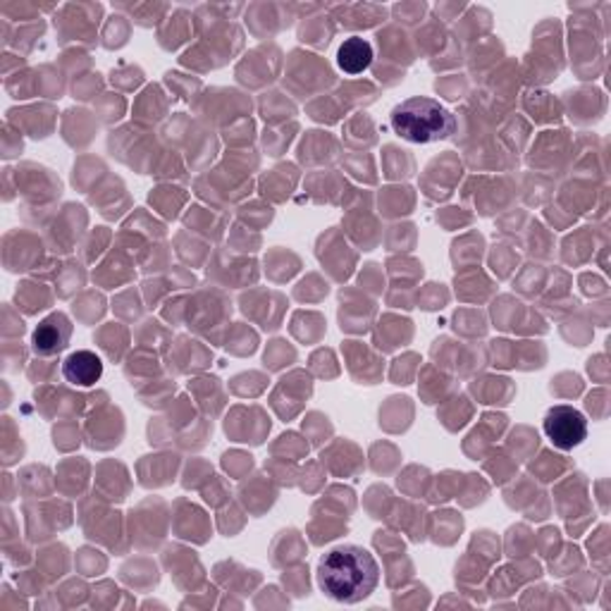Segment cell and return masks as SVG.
<instances>
[{"label": "cell", "instance_id": "cell-1", "mask_svg": "<svg viewBox=\"0 0 611 611\" xmlns=\"http://www.w3.org/2000/svg\"><path fill=\"white\" fill-rule=\"evenodd\" d=\"M380 583L375 556L359 544L333 547L318 564V585L335 602L356 604L373 595Z\"/></svg>", "mask_w": 611, "mask_h": 611}, {"label": "cell", "instance_id": "cell-2", "mask_svg": "<svg viewBox=\"0 0 611 611\" xmlns=\"http://www.w3.org/2000/svg\"><path fill=\"white\" fill-rule=\"evenodd\" d=\"M390 124L397 136L411 144H432L456 132V118L440 100L428 96L406 98L392 110Z\"/></svg>", "mask_w": 611, "mask_h": 611}, {"label": "cell", "instance_id": "cell-6", "mask_svg": "<svg viewBox=\"0 0 611 611\" xmlns=\"http://www.w3.org/2000/svg\"><path fill=\"white\" fill-rule=\"evenodd\" d=\"M373 46L361 36H351L344 41L337 50V65L342 72L347 74H361L373 62Z\"/></svg>", "mask_w": 611, "mask_h": 611}, {"label": "cell", "instance_id": "cell-4", "mask_svg": "<svg viewBox=\"0 0 611 611\" xmlns=\"http://www.w3.org/2000/svg\"><path fill=\"white\" fill-rule=\"evenodd\" d=\"M72 337V321L65 313H50L32 333V351L36 356H53L62 351L70 344Z\"/></svg>", "mask_w": 611, "mask_h": 611}, {"label": "cell", "instance_id": "cell-5", "mask_svg": "<svg viewBox=\"0 0 611 611\" xmlns=\"http://www.w3.org/2000/svg\"><path fill=\"white\" fill-rule=\"evenodd\" d=\"M62 375L74 387H92L104 378V361L94 351H74L62 363Z\"/></svg>", "mask_w": 611, "mask_h": 611}, {"label": "cell", "instance_id": "cell-3", "mask_svg": "<svg viewBox=\"0 0 611 611\" xmlns=\"http://www.w3.org/2000/svg\"><path fill=\"white\" fill-rule=\"evenodd\" d=\"M542 430H544V438L552 442V447L571 452L588 438V418H585L578 409H573V406L559 404L547 411L542 420Z\"/></svg>", "mask_w": 611, "mask_h": 611}]
</instances>
